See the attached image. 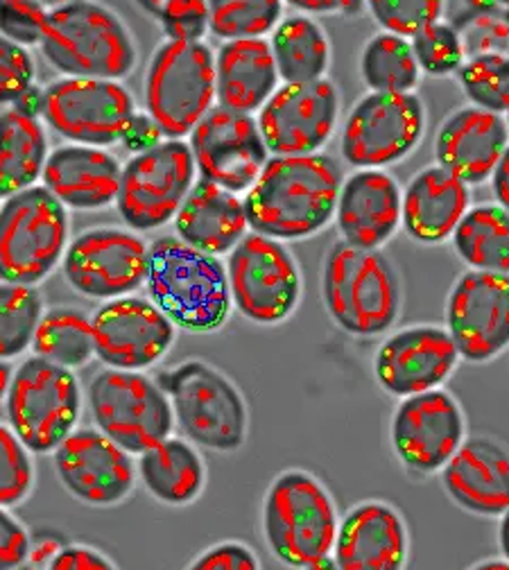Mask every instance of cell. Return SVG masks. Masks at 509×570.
Instances as JSON below:
<instances>
[{
  "label": "cell",
  "instance_id": "obj_1",
  "mask_svg": "<svg viewBox=\"0 0 509 570\" xmlns=\"http://www.w3.org/2000/svg\"><path fill=\"white\" fill-rule=\"evenodd\" d=\"M342 170L329 155L272 157L247 190L245 213L254 234L302 240L335 216Z\"/></svg>",
  "mask_w": 509,
  "mask_h": 570
},
{
  "label": "cell",
  "instance_id": "obj_2",
  "mask_svg": "<svg viewBox=\"0 0 509 570\" xmlns=\"http://www.w3.org/2000/svg\"><path fill=\"white\" fill-rule=\"evenodd\" d=\"M150 302L177 326L190 333L223 328L232 313L227 267L177 236H164L148 254Z\"/></svg>",
  "mask_w": 509,
  "mask_h": 570
},
{
  "label": "cell",
  "instance_id": "obj_3",
  "mask_svg": "<svg viewBox=\"0 0 509 570\" xmlns=\"http://www.w3.org/2000/svg\"><path fill=\"white\" fill-rule=\"evenodd\" d=\"M41 52L66 78L111 82L127 78L138 59L123 19L89 0L50 8Z\"/></svg>",
  "mask_w": 509,
  "mask_h": 570
},
{
  "label": "cell",
  "instance_id": "obj_4",
  "mask_svg": "<svg viewBox=\"0 0 509 570\" xmlns=\"http://www.w3.org/2000/svg\"><path fill=\"white\" fill-rule=\"evenodd\" d=\"M337 510L329 489L309 471L274 478L263 501V534L270 552L293 568H322L337 537Z\"/></svg>",
  "mask_w": 509,
  "mask_h": 570
},
{
  "label": "cell",
  "instance_id": "obj_5",
  "mask_svg": "<svg viewBox=\"0 0 509 570\" xmlns=\"http://www.w3.org/2000/svg\"><path fill=\"white\" fill-rule=\"evenodd\" d=\"M322 295L333 322L358 337L385 333L401 311V283L390 258L344 240L326 254Z\"/></svg>",
  "mask_w": 509,
  "mask_h": 570
},
{
  "label": "cell",
  "instance_id": "obj_6",
  "mask_svg": "<svg viewBox=\"0 0 509 570\" xmlns=\"http://www.w3.org/2000/svg\"><path fill=\"white\" fill-rule=\"evenodd\" d=\"M184 435L208 451L234 453L247 440V403L241 390L204 361H186L159 379Z\"/></svg>",
  "mask_w": 509,
  "mask_h": 570
},
{
  "label": "cell",
  "instance_id": "obj_7",
  "mask_svg": "<svg viewBox=\"0 0 509 570\" xmlns=\"http://www.w3.org/2000/svg\"><path fill=\"white\" fill-rule=\"evenodd\" d=\"M68 249L66 206L32 186L0 204V281L37 285Z\"/></svg>",
  "mask_w": 509,
  "mask_h": 570
},
{
  "label": "cell",
  "instance_id": "obj_8",
  "mask_svg": "<svg viewBox=\"0 0 509 570\" xmlns=\"http://www.w3.org/2000/svg\"><path fill=\"white\" fill-rule=\"evenodd\" d=\"M215 57L202 41L161 43L145 76V109L168 140H182L213 109Z\"/></svg>",
  "mask_w": 509,
  "mask_h": 570
},
{
  "label": "cell",
  "instance_id": "obj_9",
  "mask_svg": "<svg viewBox=\"0 0 509 570\" xmlns=\"http://www.w3.org/2000/svg\"><path fill=\"white\" fill-rule=\"evenodd\" d=\"M82 412L80 383L70 370L32 355L12 376L8 392L10 428L30 453H52Z\"/></svg>",
  "mask_w": 509,
  "mask_h": 570
},
{
  "label": "cell",
  "instance_id": "obj_10",
  "mask_svg": "<svg viewBox=\"0 0 509 570\" xmlns=\"http://www.w3.org/2000/svg\"><path fill=\"white\" fill-rule=\"evenodd\" d=\"M91 416L109 440L140 455L170 438L175 412L159 383L140 372L105 370L89 385Z\"/></svg>",
  "mask_w": 509,
  "mask_h": 570
},
{
  "label": "cell",
  "instance_id": "obj_11",
  "mask_svg": "<svg viewBox=\"0 0 509 570\" xmlns=\"http://www.w3.org/2000/svg\"><path fill=\"white\" fill-rule=\"evenodd\" d=\"M232 304L256 324H278L302 299V272L290 249L274 238L247 234L227 261Z\"/></svg>",
  "mask_w": 509,
  "mask_h": 570
},
{
  "label": "cell",
  "instance_id": "obj_12",
  "mask_svg": "<svg viewBox=\"0 0 509 570\" xmlns=\"http://www.w3.org/2000/svg\"><path fill=\"white\" fill-rule=\"evenodd\" d=\"M195 159L184 140H164L157 148L131 157L120 177L116 206L134 232H155L168 225L195 186Z\"/></svg>",
  "mask_w": 509,
  "mask_h": 570
},
{
  "label": "cell",
  "instance_id": "obj_13",
  "mask_svg": "<svg viewBox=\"0 0 509 570\" xmlns=\"http://www.w3.org/2000/svg\"><path fill=\"white\" fill-rule=\"evenodd\" d=\"M425 111L414 94H368L342 129V157L360 170H381L408 157L423 136Z\"/></svg>",
  "mask_w": 509,
  "mask_h": 570
},
{
  "label": "cell",
  "instance_id": "obj_14",
  "mask_svg": "<svg viewBox=\"0 0 509 570\" xmlns=\"http://www.w3.org/2000/svg\"><path fill=\"white\" fill-rule=\"evenodd\" d=\"M41 116L78 146L107 148L123 140L136 105L120 82L63 78L43 89Z\"/></svg>",
  "mask_w": 509,
  "mask_h": 570
},
{
  "label": "cell",
  "instance_id": "obj_15",
  "mask_svg": "<svg viewBox=\"0 0 509 570\" xmlns=\"http://www.w3.org/2000/svg\"><path fill=\"white\" fill-rule=\"evenodd\" d=\"M150 245L131 232L100 227L72 240L61 267L68 285L89 299H120L148 278Z\"/></svg>",
  "mask_w": 509,
  "mask_h": 570
},
{
  "label": "cell",
  "instance_id": "obj_16",
  "mask_svg": "<svg viewBox=\"0 0 509 570\" xmlns=\"http://www.w3.org/2000/svg\"><path fill=\"white\" fill-rule=\"evenodd\" d=\"M190 153L202 179L229 193L249 190L270 155L256 118L221 105L190 131Z\"/></svg>",
  "mask_w": 509,
  "mask_h": 570
},
{
  "label": "cell",
  "instance_id": "obj_17",
  "mask_svg": "<svg viewBox=\"0 0 509 570\" xmlns=\"http://www.w3.org/2000/svg\"><path fill=\"white\" fill-rule=\"evenodd\" d=\"M340 96L333 82L283 85L263 105L258 129L274 157L317 155L333 136Z\"/></svg>",
  "mask_w": 509,
  "mask_h": 570
},
{
  "label": "cell",
  "instance_id": "obj_18",
  "mask_svg": "<svg viewBox=\"0 0 509 570\" xmlns=\"http://www.w3.org/2000/svg\"><path fill=\"white\" fill-rule=\"evenodd\" d=\"M449 333L469 363H487L509 346V274L471 269L447 304Z\"/></svg>",
  "mask_w": 509,
  "mask_h": 570
},
{
  "label": "cell",
  "instance_id": "obj_19",
  "mask_svg": "<svg viewBox=\"0 0 509 570\" xmlns=\"http://www.w3.org/2000/svg\"><path fill=\"white\" fill-rule=\"evenodd\" d=\"M96 355L111 367L140 372L157 365L170 351L177 326L157 304L140 297L111 299L91 317Z\"/></svg>",
  "mask_w": 509,
  "mask_h": 570
},
{
  "label": "cell",
  "instance_id": "obj_20",
  "mask_svg": "<svg viewBox=\"0 0 509 570\" xmlns=\"http://www.w3.org/2000/svg\"><path fill=\"white\" fill-rule=\"evenodd\" d=\"M52 453L61 487L87 505H118L134 489L136 469L129 453L102 431H72Z\"/></svg>",
  "mask_w": 509,
  "mask_h": 570
},
{
  "label": "cell",
  "instance_id": "obj_21",
  "mask_svg": "<svg viewBox=\"0 0 509 570\" xmlns=\"http://www.w3.org/2000/svg\"><path fill=\"white\" fill-rule=\"evenodd\" d=\"M464 442V414L444 390L405 396L392 419L399 460L417 473L442 471Z\"/></svg>",
  "mask_w": 509,
  "mask_h": 570
},
{
  "label": "cell",
  "instance_id": "obj_22",
  "mask_svg": "<svg viewBox=\"0 0 509 570\" xmlns=\"http://www.w3.org/2000/svg\"><path fill=\"white\" fill-rule=\"evenodd\" d=\"M458 361L460 351L447 328L410 326L381 344L374 372L385 392L405 399L438 390Z\"/></svg>",
  "mask_w": 509,
  "mask_h": 570
},
{
  "label": "cell",
  "instance_id": "obj_23",
  "mask_svg": "<svg viewBox=\"0 0 509 570\" xmlns=\"http://www.w3.org/2000/svg\"><path fill=\"white\" fill-rule=\"evenodd\" d=\"M509 146L507 120L498 114L464 107L453 111L434 138L438 166L460 181H487Z\"/></svg>",
  "mask_w": 509,
  "mask_h": 570
},
{
  "label": "cell",
  "instance_id": "obj_24",
  "mask_svg": "<svg viewBox=\"0 0 509 570\" xmlns=\"http://www.w3.org/2000/svg\"><path fill=\"white\" fill-rule=\"evenodd\" d=\"M403 193L383 170H358L342 181L335 220L344 243L379 249L401 225Z\"/></svg>",
  "mask_w": 509,
  "mask_h": 570
},
{
  "label": "cell",
  "instance_id": "obj_25",
  "mask_svg": "<svg viewBox=\"0 0 509 570\" xmlns=\"http://www.w3.org/2000/svg\"><path fill=\"white\" fill-rule=\"evenodd\" d=\"M405 557L408 528L388 503H360L337 525L333 563L342 570H399Z\"/></svg>",
  "mask_w": 509,
  "mask_h": 570
},
{
  "label": "cell",
  "instance_id": "obj_26",
  "mask_svg": "<svg viewBox=\"0 0 509 570\" xmlns=\"http://www.w3.org/2000/svg\"><path fill=\"white\" fill-rule=\"evenodd\" d=\"M442 482L462 510L502 517L509 510V451L489 438H471L444 464Z\"/></svg>",
  "mask_w": 509,
  "mask_h": 570
},
{
  "label": "cell",
  "instance_id": "obj_27",
  "mask_svg": "<svg viewBox=\"0 0 509 570\" xmlns=\"http://www.w3.org/2000/svg\"><path fill=\"white\" fill-rule=\"evenodd\" d=\"M123 166L105 148L61 146L48 155L43 186L68 208L100 210L116 202Z\"/></svg>",
  "mask_w": 509,
  "mask_h": 570
},
{
  "label": "cell",
  "instance_id": "obj_28",
  "mask_svg": "<svg viewBox=\"0 0 509 570\" xmlns=\"http://www.w3.org/2000/svg\"><path fill=\"white\" fill-rule=\"evenodd\" d=\"M247 227L245 202L206 179L195 181L175 216L177 238L211 256L229 254L247 236Z\"/></svg>",
  "mask_w": 509,
  "mask_h": 570
},
{
  "label": "cell",
  "instance_id": "obj_29",
  "mask_svg": "<svg viewBox=\"0 0 509 570\" xmlns=\"http://www.w3.org/2000/svg\"><path fill=\"white\" fill-rule=\"evenodd\" d=\"M469 210V188L440 166L421 170L403 193L401 223L408 236L438 245L453 236Z\"/></svg>",
  "mask_w": 509,
  "mask_h": 570
},
{
  "label": "cell",
  "instance_id": "obj_30",
  "mask_svg": "<svg viewBox=\"0 0 509 570\" xmlns=\"http://www.w3.org/2000/svg\"><path fill=\"white\" fill-rule=\"evenodd\" d=\"M278 89V73L270 41H227L215 55V100L221 107L254 114Z\"/></svg>",
  "mask_w": 509,
  "mask_h": 570
},
{
  "label": "cell",
  "instance_id": "obj_31",
  "mask_svg": "<svg viewBox=\"0 0 509 570\" xmlns=\"http://www.w3.org/2000/svg\"><path fill=\"white\" fill-rule=\"evenodd\" d=\"M138 473L145 489L159 503L182 508L197 501L206 484V466L193 444L179 438H166L143 451Z\"/></svg>",
  "mask_w": 509,
  "mask_h": 570
},
{
  "label": "cell",
  "instance_id": "obj_32",
  "mask_svg": "<svg viewBox=\"0 0 509 570\" xmlns=\"http://www.w3.org/2000/svg\"><path fill=\"white\" fill-rule=\"evenodd\" d=\"M48 161V136L39 118L0 111V199L37 186Z\"/></svg>",
  "mask_w": 509,
  "mask_h": 570
},
{
  "label": "cell",
  "instance_id": "obj_33",
  "mask_svg": "<svg viewBox=\"0 0 509 570\" xmlns=\"http://www.w3.org/2000/svg\"><path fill=\"white\" fill-rule=\"evenodd\" d=\"M278 80L285 85H306L324 80L331 63V43L322 26L295 14L283 19L270 41Z\"/></svg>",
  "mask_w": 509,
  "mask_h": 570
},
{
  "label": "cell",
  "instance_id": "obj_34",
  "mask_svg": "<svg viewBox=\"0 0 509 570\" xmlns=\"http://www.w3.org/2000/svg\"><path fill=\"white\" fill-rule=\"evenodd\" d=\"M451 238L471 269L509 274V213L505 208L496 204L469 208Z\"/></svg>",
  "mask_w": 509,
  "mask_h": 570
},
{
  "label": "cell",
  "instance_id": "obj_35",
  "mask_svg": "<svg viewBox=\"0 0 509 570\" xmlns=\"http://www.w3.org/2000/svg\"><path fill=\"white\" fill-rule=\"evenodd\" d=\"M32 346L43 361L66 370L82 367L96 355L91 317L76 308H52L43 313Z\"/></svg>",
  "mask_w": 509,
  "mask_h": 570
},
{
  "label": "cell",
  "instance_id": "obj_36",
  "mask_svg": "<svg viewBox=\"0 0 509 570\" xmlns=\"http://www.w3.org/2000/svg\"><path fill=\"white\" fill-rule=\"evenodd\" d=\"M419 73L412 43L403 37L381 32L362 48L360 76L372 94H410L419 82Z\"/></svg>",
  "mask_w": 509,
  "mask_h": 570
},
{
  "label": "cell",
  "instance_id": "obj_37",
  "mask_svg": "<svg viewBox=\"0 0 509 570\" xmlns=\"http://www.w3.org/2000/svg\"><path fill=\"white\" fill-rule=\"evenodd\" d=\"M41 317L43 302L35 285L0 281V358L21 355L32 344Z\"/></svg>",
  "mask_w": 509,
  "mask_h": 570
},
{
  "label": "cell",
  "instance_id": "obj_38",
  "mask_svg": "<svg viewBox=\"0 0 509 570\" xmlns=\"http://www.w3.org/2000/svg\"><path fill=\"white\" fill-rule=\"evenodd\" d=\"M208 8V30L225 43L263 39L276 30L283 14L278 0H215Z\"/></svg>",
  "mask_w": 509,
  "mask_h": 570
},
{
  "label": "cell",
  "instance_id": "obj_39",
  "mask_svg": "<svg viewBox=\"0 0 509 570\" xmlns=\"http://www.w3.org/2000/svg\"><path fill=\"white\" fill-rule=\"evenodd\" d=\"M460 82L473 107L509 114V55H478L462 63Z\"/></svg>",
  "mask_w": 509,
  "mask_h": 570
},
{
  "label": "cell",
  "instance_id": "obj_40",
  "mask_svg": "<svg viewBox=\"0 0 509 570\" xmlns=\"http://www.w3.org/2000/svg\"><path fill=\"white\" fill-rule=\"evenodd\" d=\"M451 26L458 30L464 55H493L509 48V26L505 17V8L500 6H467L460 14H451Z\"/></svg>",
  "mask_w": 509,
  "mask_h": 570
},
{
  "label": "cell",
  "instance_id": "obj_41",
  "mask_svg": "<svg viewBox=\"0 0 509 570\" xmlns=\"http://www.w3.org/2000/svg\"><path fill=\"white\" fill-rule=\"evenodd\" d=\"M35 484V464L30 449L10 425L0 423V505H21Z\"/></svg>",
  "mask_w": 509,
  "mask_h": 570
},
{
  "label": "cell",
  "instance_id": "obj_42",
  "mask_svg": "<svg viewBox=\"0 0 509 570\" xmlns=\"http://www.w3.org/2000/svg\"><path fill=\"white\" fill-rule=\"evenodd\" d=\"M412 52L428 76H451L467 61L462 39L451 23L438 21L412 39Z\"/></svg>",
  "mask_w": 509,
  "mask_h": 570
},
{
  "label": "cell",
  "instance_id": "obj_43",
  "mask_svg": "<svg viewBox=\"0 0 509 570\" xmlns=\"http://www.w3.org/2000/svg\"><path fill=\"white\" fill-rule=\"evenodd\" d=\"M370 12L376 23L397 37H417L444 14L440 0H372Z\"/></svg>",
  "mask_w": 509,
  "mask_h": 570
},
{
  "label": "cell",
  "instance_id": "obj_44",
  "mask_svg": "<svg viewBox=\"0 0 509 570\" xmlns=\"http://www.w3.org/2000/svg\"><path fill=\"white\" fill-rule=\"evenodd\" d=\"M157 17L168 41H202L208 30L211 8L202 0H166V3L145 6Z\"/></svg>",
  "mask_w": 509,
  "mask_h": 570
},
{
  "label": "cell",
  "instance_id": "obj_45",
  "mask_svg": "<svg viewBox=\"0 0 509 570\" xmlns=\"http://www.w3.org/2000/svg\"><path fill=\"white\" fill-rule=\"evenodd\" d=\"M50 10L35 0H0V35L28 50L41 46Z\"/></svg>",
  "mask_w": 509,
  "mask_h": 570
},
{
  "label": "cell",
  "instance_id": "obj_46",
  "mask_svg": "<svg viewBox=\"0 0 509 570\" xmlns=\"http://www.w3.org/2000/svg\"><path fill=\"white\" fill-rule=\"evenodd\" d=\"M35 87L32 55L0 35V105H14Z\"/></svg>",
  "mask_w": 509,
  "mask_h": 570
},
{
  "label": "cell",
  "instance_id": "obj_47",
  "mask_svg": "<svg viewBox=\"0 0 509 570\" xmlns=\"http://www.w3.org/2000/svg\"><path fill=\"white\" fill-rule=\"evenodd\" d=\"M190 566L197 570H256L261 563L245 543L223 541L204 550Z\"/></svg>",
  "mask_w": 509,
  "mask_h": 570
},
{
  "label": "cell",
  "instance_id": "obj_48",
  "mask_svg": "<svg viewBox=\"0 0 509 570\" xmlns=\"http://www.w3.org/2000/svg\"><path fill=\"white\" fill-rule=\"evenodd\" d=\"M30 534L3 505H0V570H10L28 561Z\"/></svg>",
  "mask_w": 509,
  "mask_h": 570
},
{
  "label": "cell",
  "instance_id": "obj_49",
  "mask_svg": "<svg viewBox=\"0 0 509 570\" xmlns=\"http://www.w3.org/2000/svg\"><path fill=\"white\" fill-rule=\"evenodd\" d=\"M48 566L57 570H111L114 561L89 546H63L48 561Z\"/></svg>",
  "mask_w": 509,
  "mask_h": 570
},
{
  "label": "cell",
  "instance_id": "obj_50",
  "mask_svg": "<svg viewBox=\"0 0 509 570\" xmlns=\"http://www.w3.org/2000/svg\"><path fill=\"white\" fill-rule=\"evenodd\" d=\"M161 138H164V131L155 122V118L150 114H138L136 111V116L129 122L120 142H123L127 153H131L136 157V155H143V153L157 148L159 142H164Z\"/></svg>",
  "mask_w": 509,
  "mask_h": 570
},
{
  "label": "cell",
  "instance_id": "obj_51",
  "mask_svg": "<svg viewBox=\"0 0 509 570\" xmlns=\"http://www.w3.org/2000/svg\"><path fill=\"white\" fill-rule=\"evenodd\" d=\"M491 188H493V197L498 199V206L509 213V146L491 175Z\"/></svg>",
  "mask_w": 509,
  "mask_h": 570
},
{
  "label": "cell",
  "instance_id": "obj_52",
  "mask_svg": "<svg viewBox=\"0 0 509 570\" xmlns=\"http://www.w3.org/2000/svg\"><path fill=\"white\" fill-rule=\"evenodd\" d=\"M12 107L19 109V111L26 114V116L39 118V116L43 114V91H41L39 87H32V89H28Z\"/></svg>",
  "mask_w": 509,
  "mask_h": 570
},
{
  "label": "cell",
  "instance_id": "obj_53",
  "mask_svg": "<svg viewBox=\"0 0 509 570\" xmlns=\"http://www.w3.org/2000/svg\"><path fill=\"white\" fill-rule=\"evenodd\" d=\"M12 376H14V370L8 361L0 358V401L8 399V392H10V385H12Z\"/></svg>",
  "mask_w": 509,
  "mask_h": 570
},
{
  "label": "cell",
  "instance_id": "obj_54",
  "mask_svg": "<svg viewBox=\"0 0 509 570\" xmlns=\"http://www.w3.org/2000/svg\"><path fill=\"white\" fill-rule=\"evenodd\" d=\"M498 543H500V552L502 557L509 561V510L502 514L500 519V528H498Z\"/></svg>",
  "mask_w": 509,
  "mask_h": 570
},
{
  "label": "cell",
  "instance_id": "obj_55",
  "mask_svg": "<svg viewBox=\"0 0 509 570\" xmlns=\"http://www.w3.org/2000/svg\"><path fill=\"white\" fill-rule=\"evenodd\" d=\"M295 8H300V10H304V12H333V10H337V8H342L340 3H333V0H326V3H293Z\"/></svg>",
  "mask_w": 509,
  "mask_h": 570
},
{
  "label": "cell",
  "instance_id": "obj_56",
  "mask_svg": "<svg viewBox=\"0 0 509 570\" xmlns=\"http://www.w3.org/2000/svg\"><path fill=\"white\" fill-rule=\"evenodd\" d=\"M505 17H507V26H509V6L505 8Z\"/></svg>",
  "mask_w": 509,
  "mask_h": 570
},
{
  "label": "cell",
  "instance_id": "obj_57",
  "mask_svg": "<svg viewBox=\"0 0 509 570\" xmlns=\"http://www.w3.org/2000/svg\"><path fill=\"white\" fill-rule=\"evenodd\" d=\"M507 127H509V114H507Z\"/></svg>",
  "mask_w": 509,
  "mask_h": 570
}]
</instances>
